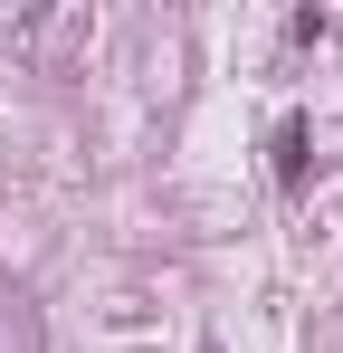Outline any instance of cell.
I'll return each instance as SVG.
<instances>
[{
	"mask_svg": "<svg viewBox=\"0 0 343 353\" xmlns=\"http://www.w3.org/2000/svg\"><path fill=\"white\" fill-rule=\"evenodd\" d=\"M267 153H277V181H286V191H295V181H305V124L286 115V124H277V143H267Z\"/></svg>",
	"mask_w": 343,
	"mask_h": 353,
	"instance_id": "cell-1",
	"label": "cell"
},
{
	"mask_svg": "<svg viewBox=\"0 0 343 353\" xmlns=\"http://www.w3.org/2000/svg\"><path fill=\"white\" fill-rule=\"evenodd\" d=\"M210 353H220V344H210Z\"/></svg>",
	"mask_w": 343,
	"mask_h": 353,
	"instance_id": "cell-2",
	"label": "cell"
}]
</instances>
